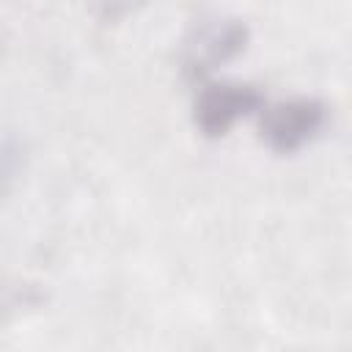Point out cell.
I'll use <instances>...</instances> for the list:
<instances>
[{"mask_svg":"<svg viewBox=\"0 0 352 352\" xmlns=\"http://www.w3.org/2000/svg\"><path fill=\"white\" fill-rule=\"evenodd\" d=\"M324 124V110L314 99H289L278 102L264 113L261 129L272 148L278 151H294L302 143H308L319 126Z\"/></svg>","mask_w":352,"mask_h":352,"instance_id":"cell-1","label":"cell"},{"mask_svg":"<svg viewBox=\"0 0 352 352\" xmlns=\"http://www.w3.org/2000/svg\"><path fill=\"white\" fill-rule=\"evenodd\" d=\"M261 102L250 85H209L195 102V121L206 135H223L239 116L250 113Z\"/></svg>","mask_w":352,"mask_h":352,"instance_id":"cell-2","label":"cell"}]
</instances>
